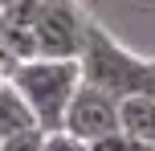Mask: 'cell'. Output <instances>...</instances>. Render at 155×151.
Returning <instances> with one entry per match:
<instances>
[{"label":"cell","mask_w":155,"mask_h":151,"mask_svg":"<svg viewBox=\"0 0 155 151\" xmlns=\"http://www.w3.org/2000/svg\"><path fill=\"white\" fill-rule=\"evenodd\" d=\"M78 74H82L86 86L110 94L114 102L123 98H135V94H151L155 98V61L123 49L118 41H110L102 29L86 33V45L78 53Z\"/></svg>","instance_id":"1"},{"label":"cell","mask_w":155,"mask_h":151,"mask_svg":"<svg viewBox=\"0 0 155 151\" xmlns=\"http://www.w3.org/2000/svg\"><path fill=\"white\" fill-rule=\"evenodd\" d=\"M8 82L21 90L41 131H61L65 106H70L82 74H78L74 57H29V61H12Z\"/></svg>","instance_id":"2"},{"label":"cell","mask_w":155,"mask_h":151,"mask_svg":"<svg viewBox=\"0 0 155 151\" xmlns=\"http://www.w3.org/2000/svg\"><path fill=\"white\" fill-rule=\"evenodd\" d=\"M86 33H90V21L78 0H37V16H33L37 57H74L78 61Z\"/></svg>","instance_id":"3"},{"label":"cell","mask_w":155,"mask_h":151,"mask_svg":"<svg viewBox=\"0 0 155 151\" xmlns=\"http://www.w3.org/2000/svg\"><path fill=\"white\" fill-rule=\"evenodd\" d=\"M61 131H70V135L82 139L86 147L98 143V139H106V135H114V131H123V127H118V102H114L110 94H102V90H94V86H86V82H78L70 106H65V123H61Z\"/></svg>","instance_id":"4"},{"label":"cell","mask_w":155,"mask_h":151,"mask_svg":"<svg viewBox=\"0 0 155 151\" xmlns=\"http://www.w3.org/2000/svg\"><path fill=\"white\" fill-rule=\"evenodd\" d=\"M25 131H41V127H37V119H33L29 102L21 98V90L8 78H0V143L12 139V135H25Z\"/></svg>","instance_id":"5"},{"label":"cell","mask_w":155,"mask_h":151,"mask_svg":"<svg viewBox=\"0 0 155 151\" xmlns=\"http://www.w3.org/2000/svg\"><path fill=\"white\" fill-rule=\"evenodd\" d=\"M118 127H123L131 139L155 147V98L151 94L123 98V102H118Z\"/></svg>","instance_id":"6"},{"label":"cell","mask_w":155,"mask_h":151,"mask_svg":"<svg viewBox=\"0 0 155 151\" xmlns=\"http://www.w3.org/2000/svg\"><path fill=\"white\" fill-rule=\"evenodd\" d=\"M90 151H155V147H151V143H139V139H131L127 131H114V135L90 143Z\"/></svg>","instance_id":"7"},{"label":"cell","mask_w":155,"mask_h":151,"mask_svg":"<svg viewBox=\"0 0 155 151\" xmlns=\"http://www.w3.org/2000/svg\"><path fill=\"white\" fill-rule=\"evenodd\" d=\"M41 151H90L82 139H74L70 131H45L41 135Z\"/></svg>","instance_id":"8"},{"label":"cell","mask_w":155,"mask_h":151,"mask_svg":"<svg viewBox=\"0 0 155 151\" xmlns=\"http://www.w3.org/2000/svg\"><path fill=\"white\" fill-rule=\"evenodd\" d=\"M41 135L45 131H25V135H12L0 143V151H41Z\"/></svg>","instance_id":"9"},{"label":"cell","mask_w":155,"mask_h":151,"mask_svg":"<svg viewBox=\"0 0 155 151\" xmlns=\"http://www.w3.org/2000/svg\"><path fill=\"white\" fill-rule=\"evenodd\" d=\"M8 4H16V0H0V8H8Z\"/></svg>","instance_id":"10"}]
</instances>
